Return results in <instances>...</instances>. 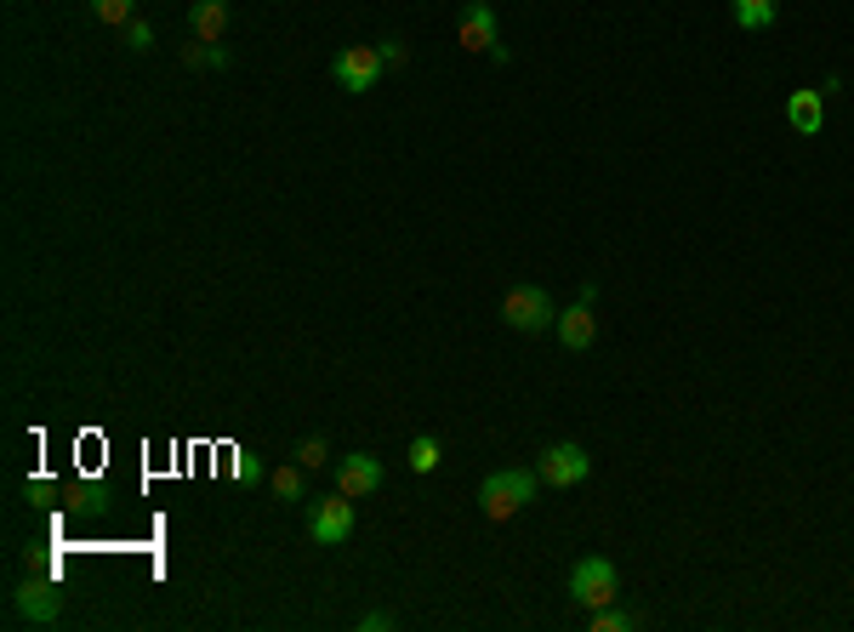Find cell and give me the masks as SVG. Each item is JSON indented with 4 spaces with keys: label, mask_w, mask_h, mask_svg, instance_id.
I'll list each match as a JSON object with an SVG mask.
<instances>
[{
    "label": "cell",
    "mask_w": 854,
    "mask_h": 632,
    "mask_svg": "<svg viewBox=\"0 0 854 632\" xmlns=\"http://www.w3.org/2000/svg\"><path fill=\"white\" fill-rule=\"evenodd\" d=\"M524 501H535V473L524 467H501L479 485V512L490 525H508L513 512H524Z\"/></svg>",
    "instance_id": "cell-1"
},
{
    "label": "cell",
    "mask_w": 854,
    "mask_h": 632,
    "mask_svg": "<svg viewBox=\"0 0 854 632\" xmlns=\"http://www.w3.org/2000/svg\"><path fill=\"white\" fill-rule=\"evenodd\" d=\"M570 599L587 610V615L604 610V604H615V599H621V576H615V564L598 559V552H593V559H575V564H570Z\"/></svg>",
    "instance_id": "cell-2"
},
{
    "label": "cell",
    "mask_w": 854,
    "mask_h": 632,
    "mask_svg": "<svg viewBox=\"0 0 854 632\" xmlns=\"http://www.w3.org/2000/svg\"><path fill=\"white\" fill-rule=\"evenodd\" d=\"M501 320H508L519 336H541V331L559 325V308L541 286H513L508 297H501Z\"/></svg>",
    "instance_id": "cell-3"
},
{
    "label": "cell",
    "mask_w": 854,
    "mask_h": 632,
    "mask_svg": "<svg viewBox=\"0 0 854 632\" xmlns=\"http://www.w3.org/2000/svg\"><path fill=\"white\" fill-rule=\"evenodd\" d=\"M535 473H541V479H548L553 490H570V485H581V479L593 473V456L564 439V445H548V450L535 456Z\"/></svg>",
    "instance_id": "cell-4"
},
{
    "label": "cell",
    "mask_w": 854,
    "mask_h": 632,
    "mask_svg": "<svg viewBox=\"0 0 854 632\" xmlns=\"http://www.w3.org/2000/svg\"><path fill=\"white\" fill-rule=\"evenodd\" d=\"M376 74H382V52L376 46H342L336 58H331V81L342 86V92H371L376 86Z\"/></svg>",
    "instance_id": "cell-5"
},
{
    "label": "cell",
    "mask_w": 854,
    "mask_h": 632,
    "mask_svg": "<svg viewBox=\"0 0 854 632\" xmlns=\"http://www.w3.org/2000/svg\"><path fill=\"white\" fill-rule=\"evenodd\" d=\"M308 536H314L320 547H336V541H347L354 536V496H325V501H314V512H308Z\"/></svg>",
    "instance_id": "cell-6"
},
{
    "label": "cell",
    "mask_w": 854,
    "mask_h": 632,
    "mask_svg": "<svg viewBox=\"0 0 854 632\" xmlns=\"http://www.w3.org/2000/svg\"><path fill=\"white\" fill-rule=\"evenodd\" d=\"M456 41H461V52H490L496 63H508V46L496 41V12H490V0H473V7L461 12Z\"/></svg>",
    "instance_id": "cell-7"
},
{
    "label": "cell",
    "mask_w": 854,
    "mask_h": 632,
    "mask_svg": "<svg viewBox=\"0 0 854 632\" xmlns=\"http://www.w3.org/2000/svg\"><path fill=\"white\" fill-rule=\"evenodd\" d=\"M12 610H18V621L52 626V621L63 615V592H58V581H23V587L12 592Z\"/></svg>",
    "instance_id": "cell-8"
},
{
    "label": "cell",
    "mask_w": 854,
    "mask_h": 632,
    "mask_svg": "<svg viewBox=\"0 0 854 632\" xmlns=\"http://www.w3.org/2000/svg\"><path fill=\"white\" fill-rule=\"evenodd\" d=\"M553 336L570 348V353H587L593 342H598V320H593V302H575V308H564L559 313V325H553Z\"/></svg>",
    "instance_id": "cell-9"
},
{
    "label": "cell",
    "mask_w": 854,
    "mask_h": 632,
    "mask_svg": "<svg viewBox=\"0 0 854 632\" xmlns=\"http://www.w3.org/2000/svg\"><path fill=\"white\" fill-rule=\"evenodd\" d=\"M787 121H792L798 137H821V126H826V92H814V86L792 92L787 97Z\"/></svg>",
    "instance_id": "cell-10"
},
{
    "label": "cell",
    "mask_w": 854,
    "mask_h": 632,
    "mask_svg": "<svg viewBox=\"0 0 854 632\" xmlns=\"http://www.w3.org/2000/svg\"><path fill=\"white\" fill-rule=\"evenodd\" d=\"M376 485H382V462H376V456H365V450H360V456H342V467H336V490H342V496L360 501V496H371Z\"/></svg>",
    "instance_id": "cell-11"
},
{
    "label": "cell",
    "mask_w": 854,
    "mask_h": 632,
    "mask_svg": "<svg viewBox=\"0 0 854 632\" xmlns=\"http://www.w3.org/2000/svg\"><path fill=\"white\" fill-rule=\"evenodd\" d=\"M188 23H194V34H200V41H222V29H228V0H194Z\"/></svg>",
    "instance_id": "cell-12"
},
{
    "label": "cell",
    "mask_w": 854,
    "mask_h": 632,
    "mask_svg": "<svg viewBox=\"0 0 854 632\" xmlns=\"http://www.w3.org/2000/svg\"><path fill=\"white\" fill-rule=\"evenodd\" d=\"M729 18L747 34H758V29H769L774 18H781V7H774V0H729Z\"/></svg>",
    "instance_id": "cell-13"
},
{
    "label": "cell",
    "mask_w": 854,
    "mask_h": 632,
    "mask_svg": "<svg viewBox=\"0 0 854 632\" xmlns=\"http://www.w3.org/2000/svg\"><path fill=\"white\" fill-rule=\"evenodd\" d=\"M439 456H445L439 439H434V433H421V439H410V456H405V462H410V473H434Z\"/></svg>",
    "instance_id": "cell-14"
},
{
    "label": "cell",
    "mask_w": 854,
    "mask_h": 632,
    "mask_svg": "<svg viewBox=\"0 0 854 632\" xmlns=\"http://www.w3.org/2000/svg\"><path fill=\"white\" fill-rule=\"evenodd\" d=\"M92 12H97V23H114V29H126V23L137 18V0H92Z\"/></svg>",
    "instance_id": "cell-15"
},
{
    "label": "cell",
    "mask_w": 854,
    "mask_h": 632,
    "mask_svg": "<svg viewBox=\"0 0 854 632\" xmlns=\"http://www.w3.org/2000/svg\"><path fill=\"white\" fill-rule=\"evenodd\" d=\"M593 632H627V626H638V615L633 610H615V604H604V610H593V621H587Z\"/></svg>",
    "instance_id": "cell-16"
},
{
    "label": "cell",
    "mask_w": 854,
    "mask_h": 632,
    "mask_svg": "<svg viewBox=\"0 0 854 632\" xmlns=\"http://www.w3.org/2000/svg\"><path fill=\"white\" fill-rule=\"evenodd\" d=\"M302 490H308V485H302V462L274 473V496H280V501H302Z\"/></svg>",
    "instance_id": "cell-17"
},
{
    "label": "cell",
    "mask_w": 854,
    "mask_h": 632,
    "mask_svg": "<svg viewBox=\"0 0 854 632\" xmlns=\"http://www.w3.org/2000/svg\"><path fill=\"white\" fill-rule=\"evenodd\" d=\"M376 52H382V63H399V69L410 63V46L399 41V34H382V41H376Z\"/></svg>",
    "instance_id": "cell-18"
},
{
    "label": "cell",
    "mask_w": 854,
    "mask_h": 632,
    "mask_svg": "<svg viewBox=\"0 0 854 632\" xmlns=\"http://www.w3.org/2000/svg\"><path fill=\"white\" fill-rule=\"evenodd\" d=\"M126 46H132V52H154V29H148L143 18L126 23Z\"/></svg>",
    "instance_id": "cell-19"
},
{
    "label": "cell",
    "mask_w": 854,
    "mask_h": 632,
    "mask_svg": "<svg viewBox=\"0 0 854 632\" xmlns=\"http://www.w3.org/2000/svg\"><path fill=\"white\" fill-rule=\"evenodd\" d=\"M296 462H302V467H325V439H320V433L296 445Z\"/></svg>",
    "instance_id": "cell-20"
},
{
    "label": "cell",
    "mask_w": 854,
    "mask_h": 632,
    "mask_svg": "<svg viewBox=\"0 0 854 632\" xmlns=\"http://www.w3.org/2000/svg\"><path fill=\"white\" fill-rule=\"evenodd\" d=\"M360 626H365V632H387V626H399V615H387V610H376V615H365Z\"/></svg>",
    "instance_id": "cell-21"
}]
</instances>
